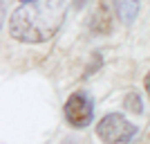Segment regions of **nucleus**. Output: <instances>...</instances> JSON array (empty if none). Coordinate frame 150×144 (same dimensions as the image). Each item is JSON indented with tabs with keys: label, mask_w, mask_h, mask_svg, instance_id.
I'll use <instances>...</instances> for the list:
<instances>
[{
	"label": "nucleus",
	"mask_w": 150,
	"mask_h": 144,
	"mask_svg": "<svg viewBox=\"0 0 150 144\" xmlns=\"http://www.w3.org/2000/svg\"><path fill=\"white\" fill-rule=\"evenodd\" d=\"M144 88H146V92H148V97H150V70H148V75L144 77Z\"/></svg>",
	"instance_id": "7"
},
{
	"label": "nucleus",
	"mask_w": 150,
	"mask_h": 144,
	"mask_svg": "<svg viewBox=\"0 0 150 144\" xmlns=\"http://www.w3.org/2000/svg\"><path fill=\"white\" fill-rule=\"evenodd\" d=\"M85 2H88V0H74V7H76V9H81V7H85Z\"/></svg>",
	"instance_id": "8"
},
{
	"label": "nucleus",
	"mask_w": 150,
	"mask_h": 144,
	"mask_svg": "<svg viewBox=\"0 0 150 144\" xmlns=\"http://www.w3.org/2000/svg\"><path fill=\"white\" fill-rule=\"evenodd\" d=\"M114 14L123 25H132L139 16V0H112Z\"/></svg>",
	"instance_id": "5"
},
{
	"label": "nucleus",
	"mask_w": 150,
	"mask_h": 144,
	"mask_svg": "<svg viewBox=\"0 0 150 144\" xmlns=\"http://www.w3.org/2000/svg\"><path fill=\"white\" fill-rule=\"evenodd\" d=\"M139 128L132 122L123 117L121 113H108L99 119L96 138L103 144H128L137 138Z\"/></svg>",
	"instance_id": "2"
},
{
	"label": "nucleus",
	"mask_w": 150,
	"mask_h": 144,
	"mask_svg": "<svg viewBox=\"0 0 150 144\" xmlns=\"http://www.w3.org/2000/svg\"><path fill=\"white\" fill-rule=\"evenodd\" d=\"M65 119L72 128H85L92 124L94 117V99L88 90H76L74 95H69L65 106H63Z\"/></svg>",
	"instance_id": "3"
},
{
	"label": "nucleus",
	"mask_w": 150,
	"mask_h": 144,
	"mask_svg": "<svg viewBox=\"0 0 150 144\" xmlns=\"http://www.w3.org/2000/svg\"><path fill=\"white\" fill-rule=\"evenodd\" d=\"M65 11V0H18V7L9 16L7 32L18 43H45L63 25Z\"/></svg>",
	"instance_id": "1"
},
{
	"label": "nucleus",
	"mask_w": 150,
	"mask_h": 144,
	"mask_svg": "<svg viewBox=\"0 0 150 144\" xmlns=\"http://www.w3.org/2000/svg\"><path fill=\"white\" fill-rule=\"evenodd\" d=\"M112 25H114V18H112V11H110L108 2H99V7L94 9L92 18H90V29L94 34H99V36H105V34L112 32Z\"/></svg>",
	"instance_id": "4"
},
{
	"label": "nucleus",
	"mask_w": 150,
	"mask_h": 144,
	"mask_svg": "<svg viewBox=\"0 0 150 144\" xmlns=\"http://www.w3.org/2000/svg\"><path fill=\"white\" fill-rule=\"evenodd\" d=\"M123 108H128L130 113H141L144 110V106H141V99H139V95L137 92H130V95H125V101H123Z\"/></svg>",
	"instance_id": "6"
}]
</instances>
